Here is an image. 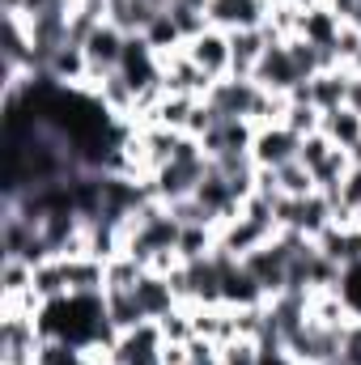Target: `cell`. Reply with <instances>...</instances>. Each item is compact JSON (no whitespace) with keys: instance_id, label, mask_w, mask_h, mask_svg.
I'll return each instance as SVG.
<instances>
[{"instance_id":"6da1fadb","label":"cell","mask_w":361,"mask_h":365,"mask_svg":"<svg viewBox=\"0 0 361 365\" xmlns=\"http://www.w3.org/2000/svg\"><path fill=\"white\" fill-rule=\"evenodd\" d=\"M298 149H302V136H293L285 123H264V128H255L251 162L264 170H280V166L298 162Z\"/></svg>"},{"instance_id":"7a4b0ae2","label":"cell","mask_w":361,"mask_h":365,"mask_svg":"<svg viewBox=\"0 0 361 365\" xmlns=\"http://www.w3.org/2000/svg\"><path fill=\"white\" fill-rule=\"evenodd\" d=\"M251 81H255L260 90L276 93V98H289L298 86H306V81L298 77V68H293V56H289V47H285V43H268V51H264V60L255 64Z\"/></svg>"},{"instance_id":"3957f363","label":"cell","mask_w":361,"mask_h":365,"mask_svg":"<svg viewBox=\"0 0 361 365\" xmlns=\"http://www.w3.org/2000/svg\"><path fill=\"white\" fill-rule=\"evenodd\" d=\"M81 47H86V60H90V86H93V81H102L106 73H119V60H123L128 34H123L119 26L102 21V26L93 30ZM90 86H86V90H90Z\"/></svg>"},{"instance_id":"277c9868","label":"cell","mask_w":361,"mask_h":365,"mask_svg":"<svg viewBox=\"0 0 361 365\" xmlns=\"http://www.w3.org/2000/svg\"><path fill=\"white\" fill-rule=\"evenodd\" d=\"M158 60H162V86H166V93L208 98V90H213V77H208L204 68H195V64H191L187 47H183V51H171V56H158Z\"/></svg>"},{"instance_id":"5b68a950","label":"cell","mask_w":361,"mask_h":365,"mask_svg":"<svg viewBox=\"0 0 361 365\" xmlns=\"http://www.w3.org/2000/svg\"><path fill=\"white\" fill-rule=\"evenodd\" d=\"M272 0H208V26L234 34V30H255L268 21Z\"/></svg>"},{"instance_id":"8992f818","label":"cell","mask_w":361,"mask_h":365,"mask_svg":"<svg viewBox=\"0 0 361 365\" xmlns=\"http://www.w3.org/2000/svg\"><path fill=\"white\" fill-rule=\"evenodd\" d=\"M345 93H349V68H323L306 86L289 93V102H310L319 110H336V106H345Z\"/></svg>"},{"instance_id":"52a82bcc","label":"cell","mask_w":361,"mask_h":365,"mask_svg":"<svg viewBox=\"0 0 361 365\" xmlns=\"http://www.w3.org/2000/svg\"><path fill=\"white\" fill-rule=\"evenodd\" d=\"M251 140H255V123H247V119H230V115H221V119L200 136V145H204V153H208V158L251 153Z\"/></svg>"},{"instance_id":"ba28073f","label":"cell","mask_w":361,"mask_h":365,"mask_svg":"<svg viewBox=\"0 0 361 365\" xmlns=\"http://www.w3.org/2000/svg\"><path fill=\"white\" fill-rule=\"evenodd\" d=\"M187 56H191V64H195V68H204L213 81L230 77V34H225V30L208 26L200 38H191V43H187Z\"/></svg>"},{"instance_id":"9c48e42d","label":"cell","mask_w":361,"mask_h":365,"mask_svg":"<svg viewBox=\"0 0 361 365\" xmlns=\"http://www.w3.org/2000/svg\"><path fill=\"white\" fill-rule=\"evenodd\" d=\"M264 302H268L264 284L247 272L243 259H230V264H225V276H221V306L247 310V306H264Z\"/></svg>"},{"instance_id":"30bf717a","label":"cell","mask_w":361,"mask_h":365,"mask_svg":"<svg viewBox=\"0 0 361 365\" xmlns=\"http://www.w3.org/2000/svg\"><path fill=\"white\" fill-rule=\"evenodd\" d=\"M268 238H276V230H272V225H260V221H251V217H243V212L217 230V242H221L225 251H234L238 259H247V255H251L255 247H264Z\"/></svg>"},{"instance_id":"8fae6325","label":"cell","mask_w":361,"mask_h":365,"mask_svg":"<svg viewBox=\"0 0 361 365\" xmlns=\"http://www.w3.org/2000/svg\"><path fill=\"white\" fill-rule=\"evenodd\" d=\"M136 306H141V314L149 319V323H158L162 314H171L175 306H179V297H175V284H171V276L162 272H145L136 280Z\"/></svg>"},{"instance_id":"7c38bea8","label":"cell","mask_w":361,"mask_h":365,"mask_svg":"<svg viewBox=\"0 0 361 365\" xmlns=\"http://www.w3.org/2000/svg\"><path fill=\"white\" fill-rule=\"evenodd\" d=\"M268 43L272 38L264 34V26H255V30H234V34H230V77H251L255 64L264 60Z\"/></svg>"},{"instance_id":"4fadbf2b","label":"cell","mask_w":361,"mask_h":365,"mask_svg":"<svg viewBox=\"0 0 361 365\" xmlns=\"http://www.w3.org/2000/svg\"><path fill=\"white\" fill-rule=\"evenodd\" d=\"M340 26H345V17L332 9V4H315V9H302V26H298V34L306 38V43H315V47H336V34H340Z\"/></svg>"},{"instance_id":"5bb4252c","label":"cell","mask_w":361,"mask_h":365,"mask_svg":"<svg viewBox=\"0 0 361 365\" xmlns=\"http://www.w3.org/2000/svg\"><path fill=\"white\" fill-rule=\"evenodd\" d=\"M64 272H68V289L73 293H106V259L98 255H77V259H64Z\"/></svg>"},{"instance_id":"9a60e30c","label":"cell","mask_w":361,"mask_h":365,"mask_svg":"<svg viewBox=\"0 0 361 365\" xmlns=\"http://www.w3.org/2000/svg\"><path fill=\"white\" fill-rule=\"evenodd\" d=\"M323 136H327L336 149L353 153V149L361 145V115H357V110H349V106L323 110Z\"/></svg>"},{"instance_id":"2e32d148","label":"cell","mask_w":361,"mask_h":365,"mask_svg":"<svg viewBox=\"0 0 361 365\" xmlns=\"http://www.w3.org/2000/svg\"><path fill=\"white\" fill-rule=\"evenodd\" d=\"M102 302H106V323L123 336V331H132V327H141V323H149L145 314H141V306H136V293L132 289H106L102 293Z\"/></svg>"},{"instance_id":"e0dca14e","label":"cell","mask_w":361,"mask_h":365,"mask_svg":"<svg viewBox=\"0 0 361 365\" xmlns=\"http://www.w3.org/2000/svg\"><path fill=\"white\" fill-rule=\"evenodd\" d=\"M158 56H171V51H183L187 47V38H183V30L175 26V17H171V9H162L149 26H145V34H141Z\"/></svg>"},{"instance_id":"ac0fdd59","label":"cell","mask_w":361,"mask_h":365,"mask_svg":"<svg viewBox=\"0 0 361 365\" xmlns=\"http://www.w3.org/2000/svg\"><path fill=\"white\" fill-rule=\"evenodd\" d=\"M34 289V268L26 259H0V297L4 302H21Z\"/></svg>"},{"instance_id":"d6986e66","label":"cell","mask_w":361,"mask_h":365,"mask_svg":"<svg viewBox=\"0 0 361 365\" xmlns=\"http://www.w3.org/2000/svg\"><path fill=\"white\" fill-rule=\"evenodd\" d=\"M34 293L43 297V306L73 293V289H68V272H64V259H47V264L34 268Z\"/></svg>"},{"instance_id":"ffe728a7","label":"cell","mask_w":361,"mask_h":365,"mask_svg":"<svg viewBox=\"0 0 361 365\" xmlns=\"http://www.w3.org/2000/svg\"><path fill=\"white\" fill-rule=\"evenodd\" d=\"M217 247V225H183L179 230V259L183 264H195L204 255H213Z\"/></svg>"},{"instance_id":"44dd1931","label":"cell","mask_w":361,"mask_h":365,"mask_svg":"<svg viewBox=\"0 0 361 365\" xmlns=\"http://www.w3.org/2000/svg\"><path fill=\"white\" fill-rule=\"evenodd\" d=\"M86 349L73 344V340H60V336H43L39 353H34V365H86Z\"/></svg>"},{"instance_id":"7402d4cb","label":"cell","mask_w":361,"mask_h":365,"mask_svg":"<svg viewBox=\"0 0 361 365\" xmlns=\"http://www.w3.org/2000/svg\"><path fill=\"white\" fill-rule=\"evenodd\" d=\"M191 106H195V98H187V93H166V98L158 102V110L149 115V123H162V128H171V132H187Z\"/></svg>"},{"instance_id":"603a6c76","label":"cell","mask_w":361,"mask_h":365,"mask_svg":"<svg viewBox=\"0 0 361 365\" xmlns=\"http://www.w3.org/2000/svg\"><path fill=\"white\" fill-rule=\"evenodd\" d=\"M293 136H315V132H323V110L319 106H310V102H289L285 106V119H280Z\"/></svg>"},{"instance_id":"cb8c5ba5","label":"cell","mask_w":361,"mask_h":365,"mask_svg":"<svg viewBox=\"0 0 361 365\" xmlns=\"http://www.w3.org/2000/svg\"><path fill=\"white\" fill-rule=\"evenodd\" d=\"M158 327H162V340H166V344H187V340H195L191 306H175L171 314H162V319H158Z\"/></svg>"},{"instance_id":"d4e9b609","label":"cell","mask_w":361,"mask_h":365,"mask_svg":"<svg viewBox=\"0 0 361 365\" xmlns=\"http://www.w3.org/2000/svg\"><path fill=\"white\" fill-rule=\"evenodd\" d=\"M141 276H145V268L128 251H119L115 259H106V289H136Z\"/></svg>"},{"instance_id":"484cf974","label":"cell","mask_w":361,"mask_h":365,"mask_svg":"<svg viewBox=\"0 0 361 365\" xmlns=\"http://www.w3.org/2000/svg\"><path fill=\"white\" fill-rule=\"evenodd\" d=\"M276 182H280V195H310V191H319V187H315V175H310L302 162L280 166V170H276Z\"/></svg>"},{"instance_id":"4316f807","label":"cell","mask_w":361,"mask_h":365,"mask_svg":"<svg viewBox=\"0 0 361 365\" xmlns=\"http://www.w3.org/2000/svg\"><path fill=\"white\" fill-rule=\"evenodd\" d=\"M332 153H336V145H332L323 132H315V136H306V140H302V149H298V162H302V166L315 175V170H319V166H323Z\"/></svg>"},{"instance_id":"83f0119b","label":"cell","mask_w":361,"mask_h":365,"mask_svg":"<svg viewBox=\"0 0 361 365\" xmlns=\"http://www.w3.org/2000/svg\"><path fill=\"white\" fill-rule=\"evenodd\" d=\"M217 357H221V365H260V344L238 336V340L221 344V349H217Z\"/></svg>"},{"instance_id":"f1b7e54d","label":"cell","mask_w":361,"mask_h":365,"mask_svg":"<svg viewBox=\"0 0 361 365\" xmlns=\"http://www.w3.org/2000/svg\"><path fill=\"white\" fill-rule=\"evenodd\" d=\"M340 297L349 302L353 319H361V259H357V264H349V268H345V276H340Z\"/></svg>"},{"instance_id":"f546056e","label":"cell","mask_w":361,"mask_h":365,"mask_svg":"<svg viewBox=\"0 0 361 365\" xmlns=\"http://www.w3.org/2000/svg\"><path fill=\"white\" fill-rule=\"evenodd\" d=\"M158 361H162V365H187V361H191V353H187V344H162Z\"/></svg>"},{"instance_id":"4dcf8cb0","label":"cell","mask_w":361,"mask_h":365,"mask_svg":"<svg viewBox=\"0 0 361 365\" xmlns=\"http://www.w3.org/2000/svg\"><path fill=\"white\" fill-rule=\"evenodd\" d=\"M345 106L361 115V77H357V73H349V93H345Z\"/></svg>"},{"instance_id":"1f68e13d","label":"cell","mask_w":361,"mask_h":365,"mask_svg":"<svg viewBox=\"0 0 361 365\" xmlns=\"http://www.w3.org/2000/svg\"><path fill=\"white\" fill-rule=\"evenodd\" d=\"M4 13H26V0H0Z\"/></svg>"},{"instance_id":"d6a6232c","label":"cell","mask_w":361,"mask_h":365,"mask_svg":"<svg viewBox=\"0 0 361 365\" xmlns=\"http://www.w3.org/2000/svg\"><path fill=\"white\" fill-rule=\"evenodd\" d=\"M132 365H162L158 357H145V361H132Z\"/></svg>"}]
</instances>
